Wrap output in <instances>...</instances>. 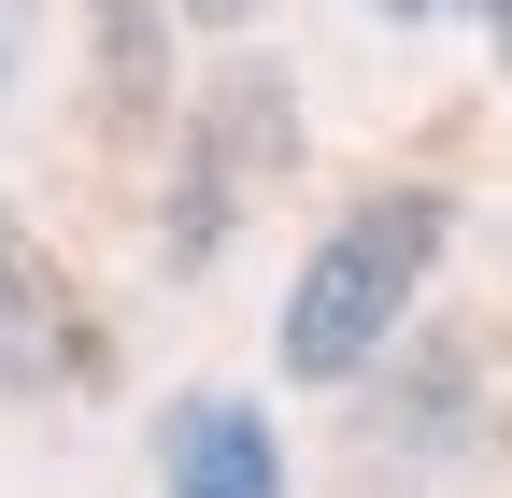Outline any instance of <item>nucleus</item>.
Returning a JSON list of instances; mask_svg holds the SVG:
<instances>
[{"label":"nucleus","mask_w":512,"mask_h":498,"mask_svg":"<svg viewBox=\"0 0 512 498\" xmlns=\"http://www.w3.org/2000/svg\"><path fill=\"white\" fill-rule=\"evenodd\" d=\"M384 15H399V29H413V15H456V0H384Z\"/></svg>","instance_id":"9"},{"label":"nucleus","mask_w":512,"mask_h":498,"mask_svg":"<svg viewBox=\"0 0 512 498\" xmlns=\"http://www.w3.org/2000/svg\"><path fill=\"white\" fill-rule=\"evenodd\" d=\"M72 385H100V328H86L72 271L0 214V399H72Z\"/></svg>","instance_id":"3"},{"label":"nucleus","mask_w":512,"mask_h":498,"mask_svg":"<svg viewBox=\"0 0 512 498\" xmlns=\"http://www.w3.org/2000/svg\"><path fill=\"white\" fill-rule=\"evenodd\" d=\"M441 242H456V200H441V185H370V200L299 257V285H285V385H356V370L413 328Z\"/></svg>","instance_id":"1"},{"label":"nucleus","mask_w":512,"mask_h":498,"mask_svg":"<svg viewBox=\"0 0 512 498\" xmlns=\"http://www.w3.org/2000/svg\"><path fill=\"white\" fill-rule=\"evenodd\" d=\"M356 385H370V470H441L470 442V413H484L470 342H384Z\"/></svg>","instance_id":"4"},{"label":"nucleus","mask_w":512,"mask_h":498,"mask_svg":"<svg viewBox=\"0 0 512 498\" xmlns=\"http://www.w3.org/2000/svg\"><path fill=\"white\" fill-rule=\"evenodd\" d=\"M470 15H484V29H498V57H512V0H470Z\"/></svg>","instance_id":"8"},{"label":"nucleus","mask_w":512,"mask_h":498,"mask_svg":"<svg viewBox=\"0 0 512 498\" xmlns=\"http://www.w3.org/2000/svg\"><path fill=\"white\" fill-rule=\"evenodd\" d=\"M285 171H299V86L271 72V57H242V72H214V100H185V157H171L157 257H171V271H214L228 228L271 200Z\"/></svg>","instance_id":"2"},{"label":"nucleus","mask_w":512,"mask_h":498,"mask_svg":"<svg viewBox=\"0 0 512 498\" xmlns=\"http://www.w3.org/2000/svg\"><path fill=\"white\" fill-rule=\"evenodd\" d=\"M86 29H100V114L114 129H157V100H171V15L157 0H86Z\"/></svg>","instance_id":"6"},{"label":"nucleus","mask_w":512,"mask_h":498,"mask_svg":"<svg viewBox=\"0 0 512 498\" xmlns=\"http://www.w3.org/2000/svg\"><path fill=\"white\" fill-rule=\"evenodd\" d=\"M15 57H29V0H0V100H15Z\"/></svg>","instance_id":"7"},{"label":"nucleus","mask_w":512,"mask_h":498,"mask_svg":"<svg viewBox=\"0 0 512 498\" xmlns=\"http://www.w3.org/2000/svg\"><path fill=\"white\" fill-rule=\"evenodd\" d=\"M157 498H285V442H271V413L200 385V399H171L157 413Z\"/></svg>","instance_id":"5"}]
</instances>
